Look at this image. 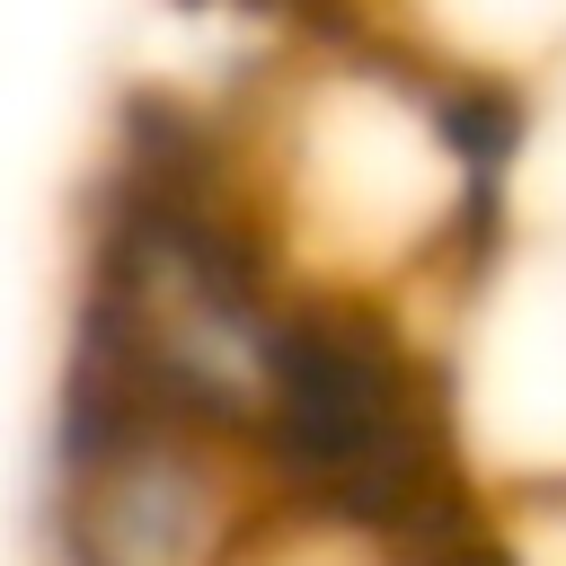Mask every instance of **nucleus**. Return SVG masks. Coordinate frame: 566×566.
<instances>
[{"label":"nucleus","mask_w":566,"mask_h":566,"mask_svg":"<svg viewBox=\"0 0 566 566\" xmlns=\"http://www.w3.org/2000/svg\"><path fill=\"white\" fill-rule=\"evenodd\" d=\"M212 451L195 433H133L62 469L71 566H195L212 548Z\"/></svg>","instance_id":"2"},{"label":"nucleus","mask_w":566,"mask_h":566,"mask_svg":"<svg viewBox=\"0 0 566 566\" xmlns=\"http://www.w3.org/2000/svg\"><path fill=\"white\" fill-rule=\"evenodd\" d=\"M256 380H265L256 433L310 504H327L380 539H407L416 522L460 504L451 469H442V424L424 407V371L380 310L327 301V292H283L265 318Z\"/></svg>","instance_id":"1"}]
</instances>
